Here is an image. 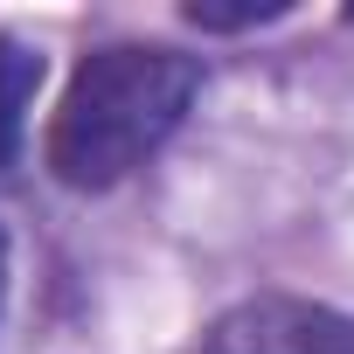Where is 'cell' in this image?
I'll list each match as a JSON object with an SVG mask.
<instances>
[{
	"label": "cell",
	"instance_id": "cell-2",
	"mask_svg": "<svg viewBox=\"0 0 354 354\" xmlns=\"http://www.w3.org/2000/svg\"><path fill=\"white\" fill-rule=\"evenodd\" d=\"M202 354H354V313H333L319 299H243L209 333Z\"/></svg>",
	"mask_w": 354,
	"mask_h": 354
},
{
	"label": "cell",
	"instance_id": "cell-4",
	"mask_svg": "<svg viewBox=\"0 0 354 354\" xmlns=\"http://www.w3.org/2000/svg\"><path fill=\"white\" fill-rule=\"evenodd\" d=\"M0 292H8V236H0Z\"/></svg>",
	"mask_w": 354,
	"mask_h": 354
},
{
	"label": "cell",
	"instance_id": "cell-3",
	"mask_svg": "<svg viewBox=\"0 0 354 354\" xmlns=\"http://www.w3.org/2000/svg\"><path fill=\"white\" fill-rule=\"evenodd\" d=\"M35 84H42V63H35L21 42L0 35V160H8V153H15V139H21V111H28Z\"/></svg>",
	"mask_w": 354,
	"mask_h": 354
},
{
	"label": "cell",
	"instance_id": "cell-1",
	"mask_svg": "<svg viewBox=\"0 0 354 354\" xmlns=\"http://www.w3.org/2000/svg\"><path fill=\"white\" fill-rule=\"evenodd\" d=\"M202 91V63L160 42H111L77 63L56 125H49V167L70 188H111L132 167H146L174 125L188 118Z\"/></svg>",
	"mask_w": 354,
	"mask_h": 354
}]
</instances>
